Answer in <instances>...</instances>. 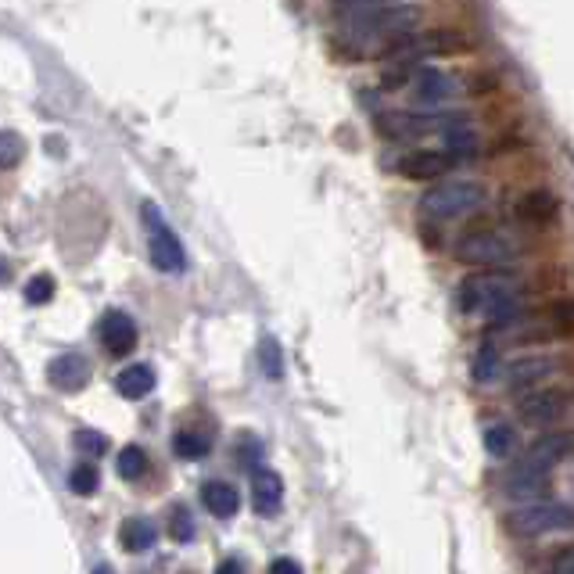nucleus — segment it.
<instances>
[{"mask_svg":"<svg viewBox=\"0 0 574 574\" xmlns=\"http://www.w3.org/2000/svg\"><path fill=\"white\" fill-rule=\"evenodd\" d=\"M456 305H460V313L467 316L481 313L485 320L496 323V327H506V323L517 320L514 287H510V277H506L503 270H485L460 280V287H456Z\"/></svg>","mask_w":574,"mask_h":574,"instance_id":"obj_1","label":"nucleus"},{"mask_svg":"<svg viewBox=\"0 0 574 574\" xmlns=\"http://www.w3.org/2000/svg\"><path fill=\"white\" fill-rule=\"evenodd\" d=\"M345 18V33L352 40H381V36H406L420 18L413 4H348L338 11Z\"/></svg>","mask_w":574,"mask_h":574,"instance_id":"obj_2","label":"nucleus"},{"mask_svg":"<svg viewBox=\"0 0 574 574\" xmlns=\"http://www.w3.org/2000/svg\"><path fill=\"white\" fill-rule=\"evenodd\" d=\"M488 201V191L481 180H442L420 198V212L431 219H460L478 212Z\"/></svg>","mask_w":574,"mask_h":574,"instance_id":"obj_3","label":"nucleus"},{"mask_svg":"<svg viewBox=\"0 0 574 574\" xmlns=\"http://www.w3.org/2000/svg\"><path fill=\"white\" fill-rule=\"evenodd\" d=\"M456 259L470 262V266L503 270L517 259V241L503 230H470L456 241Z\"/></svg>","mask_w":574,"mask_h":574,"instance_id":"obj_4","label":"nucleus"},{"mask_svg":"<svg viewBox=\"0 0 574 574\" xmlns=\"http://www.w3.org/2000/svg\"><path fill=\"white\" fill-rule=\"evenodd\" d=\"M517 535H557V531H574V506L560 503V499H546V503H528L514 514Z\"/></svg>","mask_w":574,"mask_h":574,"instance_id":"obj_5","label":"nucleus"},{"mask_svg":"<svg viewBox=\"0 0 574 574\" xmlns=\"http://www.w3.org/2000/svg\"><path fill=\"white\" fill-rule=\"evenodd\" d=\"M144 219H148V252H151V262H155L162 273H183L187 270V252H183L180 237L158 219L155 205H144Z\"/></svg>","mask_w":574,"mask_h":574,"instance_id":"obj_6","label":"nucleus"},{"mask_svg":"<svg viewBox=\"0 0 574 574\" xmlns=\"http://www.w3.org/2000/svg\"><path fill=\"white\" fill-rule=\"evenodd\" d=\"M567 409H571V395L560 392V388H539V392L521 395V402H517L521 420L524 424H535V427L557 424V420L567 417Z\"/></svg>","mask_w":574,"mask_h":574,"instance_id":"obj_7","label":"nucleus"},{"mask_svg":"<svg viewBox=\"0 0 574 574\" xmlns=\"http://www.w3.org/2000/svg\"><path fill=\"white\" fill-rule=\"evenodd\" d=\"M453 166H456V158L449 155L445 148L406 151V155L395 162V169H399L406 180H438V176H445Z\"/></svg>","mask_w":574,"mask_h":574,"instance_id":"obj_8","label":"nucleus"},{"mask_svg":"<svg viewBox=\"0 0 574 574\" xmlns=\"http://www.w3.org/2000/svg\"><path fill=\"white\" fill-rule=\"evenodd\" d=\"M571 453H574V435H567V431H546L542 438L531 442V449L524 453V463L542 470V474H549V470L560 467Z\"/></svg>","mask_w":574,"mask_h":574,"instance_id":"obj_9","label":"nucleus"},{"mask_svg":"<svg viewBox=\"0 0 574 574\" xmlns=\"http://www.w3.org/2000/svg\"><path fill=\"white\" fill-rule=\"evenodd\" d=\"M557 374V359L553 356H528V359H517L510 370H506V381H510V388L514 392H539V388H546L549 377Z\"/></svg>","mask_w":574,"mask_h":574,"instance_id":"obj_10","label":"nucleus"},{"mask_svg":"<svg viewBox=\"0 0 574 574\" xmlns=\"http://www.w3.org/2000/svg\"><path fill=\"white\" fill-rule=\"evenodd\" d=\"M456 76H449L445 69H435V65H424V69L413 72V97L420 105H442L456 94Z\"/></svg>","mask_w":574,"mask_h":574,"instance_id":"obj_11","label":"nucleus"},{"mask_svg":"<svg viewBox=\"0 0 574 574\" xmlns=\"http://www.w3.org/2000/svg\"><path fill=\"white\" fill-rule=\"evenodd\" d=\"M101 341H105V348L112 356H126L137 345V323H133V316L122 313V309L105 313V320H101Z\"/></svg>","mask_w":574,"mask_h":574,"instance_id":"obj_12","label":"nucleus"},{"mask_svg":"<svg viewBox=\"0 0 574 574\" xmlns=\"http://www.w3.org/2000/svg\"><path fill=\"white\" fill-rule=\"evenodd\" d=\"M47 377H51V384L61 388V392H79V388H87L90 381V363L79 356V352H65V356H58L47 366Z\"/></svg>","mask_w":574,"mask_h":574,"instance_id":"obj_13","label":"nucleus"},{"mask_svg":"<svg viewBox=\"0 0 574 574\" xmlns=\"http://www.w3.org/2000/svg\"><path fill=\"white\" fill-rule=\"evenodd\" d=\"M284 503V481H280L277 470L259 467L252 474V506L262 517H273Z\"/></svg>","mask_w":574,"mask_h":574,"instance_id":"obj_14","label":"nucleus"},{"mask_svg":"<svg viewBox=\"0 0 574 574\" xmlns=\"http://www.w3.org/2000/svg\"><path fill=\"white\" fill-rule=\"evenodd\" d=\"M546 478L549 474H542V470L528 467V463H514L510 467V474L503 478V492L510 499H539L542 492H546Z\"/></svg>","mask_w":574,"mask_h":574,"instance_id":"obj_15","label":"nucleus"},{"mask_svg":"<svg viewBox=\"0 0 574 574\" xmlns=\"http://www.w3.org/2000/svg\"><path fill=\"white\" fill-rule=\"evenodd\" d=\"M201 503H205V510L212 517L227 521V517H234L241 510V492L230 481H205L201 485Z\"/></svg>","mask_w":574,"mask_h":574,"instance_id":"obj_16","label":"nucleus"},{"mask_svg":"<svg viewBox=\"0 0 574 574\" xmlns=\"http://www.w3.org/2000/svg\"><path fill=\"white\" fill-rule=\"evenodd\" d=\"M155 384H158L155 366L133 363V366H126L119 377H115V392H119L122 399H144V395L155 392Z\"/></svg>","mask_w":574,"mask_h":574,"instance_id":"obj_17","label":"nucleus"},{"mask_svg":"<svg viewBox=\"0 0 574 574\" xmlns=\"http://www.w3.org/2000/svg\"><path fill=\"white\" fill-rule=\"evenodd\" d=\"M557 216V198L549 191H531L521 198L517 205V219L528 223V227H549V219Z\"/></svg>","mask_w":574,"mask_h":574,"instance_id":"obj_18","label":"nucleus"},{"mask_svg":"<svg viewBox=\"0 0 574 574\" xmlns=\"http://www.w3.org/2000/svg\"><path fill=\"white\" fill-rule=\"evenodd\" d=\"M155 539H158V528L148 517H126L119 528L122 549H130V553H144V549L155 546Z\"/></svg>","mask_w":574,"mask_h":574,"instance_id":"obj_19","label":"nucleus"},{"mask_svg":"<svg viewBox=\"0 0 574 574\" xmlns=\"http://www.w3.org/2000/svg\"><path fill=\"white\" fill-rule=\"evenodd\" d=\"M173 453L180 460H205L212 453V435L209 431H198V427H183L173 438Z\"/></svg>","mask_w":574,"mask_h":574,"instance_id":"obj_20","label":"nucleus"},{"mask_svg":"<svg viewBox=\"0 0 574 574\" xmlns=\"http://www.w3.org/2000/svg\"><path fill=\"white\" fill-rule=\"evenodd\" d=\"M470 374L478 384H496L503 374V359H499L496 341H481V348L474 352V363H470Z\"/></svg>","mask_w":574,"mask_h":574,"instance_id":"obj_21","label":"nucleus"},{"mask_svg":"<svg viewBox=\"0 0 574 574\" xmlns=\"http://www.w3.org/2000/svg\"><path fill=\"white\" fill-rule=\"evenodd\" d=\"M514 445H517L514 424H506V420H492V424L485 427V453L492 456V460H506V456L514 453Z\"/></svg>","mask_w":574,"mask_h":574,"instance_id":"obj_22","label":"nucleus"},{"mask_svg":"<svg viewBox=\"0 0 574 574\" xmlns=\"http://www.w3.org/2000/svg\"><path fill=\"white\" fill-rule=\"evenodd\" d=\"M115 470H119L122 481L144 478V470H148V453H144L140 445H126L119 453V460H115Z\"/></svg>","mask_w":574,"mask_h":574,"instance_id":"obj_23","label":"nucleus"},{"mask_svg":"<svg viewBox=\"0 0 574 574\" xmlns=\"http://www.w3.org/2000/svg\"><path fill=\"white\" fill-rule=\"evenodd\" d=\"M69 488L76 492V496H94L97 488H101V470H97L90 460L76 463L72 474H69Z\"/></svg>","mask_w":574,"mask_h":574,"instance_id":"obj_24","label":"nucleus"},{"mask_svg":"<svg viewBox=\"0 0 574 574\" xmlns=\"http://www.w3.org/2000/svg\"><path fill=\"white\" fill-rule=\"evenodd\" d=\"M259 363H262V374L270 377V381H280V377H284V356H280L277 338H262Z\"/></svg>","mask_w":574,"mask_h":574,"instance_id":"obj_25","label":"nucleus"},{"mask_svg":"<svg viewBox=\"0 0 574 574\" xmlns=\"http://www.w3.org/2000/svg\"><path fill=\"white\" fill-rule=\"evenodd\" d=\"M22 155H26L22 137L11 130H0V169H15L22 162Z\"/></svg>","mask_w":574,"mask_h":574,"instance_id":"obj_26","label":"nucleus"},{"mask_svg":"<svg viewBox=\"0 0 574 574\" xmlns=\"http://www.w3.org/2000/svg\"><path fill=\"white\" fill-rule=\"evenodd\" d=\"M549 320H553V331L574 338V298H557L553 309H549Z\"/></svg>","mask_w":574,"mask_h":574,"instance_id":"obj_27","label":"nucleus"},{"mask_svg":"<svg viewBox=\"0 0 574 574\" xmlns=\"http://www.w3.org/2000/svg\"><path fill=\"white\" fill-rule=\"evenodd\" d=\"M22 295H26L29 305H47L54 298V277L36 273V277H29V284L22 287Z\"/></svg>","mask_w":574,"mask_h":574,"instance_id":"obj_28","label":"nucleus"},{"mask_svg":"<svg viewBox=\"0 0 574 574\" xmlns=\"http://www.w3.org/2000/svg\"><path fill=\"white\" fill-rule=\"evenodd\" d=\"M169 535L176 542H191L194 539V517L187 506H173V517H169Z\"/></svg>","mask_w":574,"mask_h":574,"instance_id":"obj_29","label":"nucleus"},{"mask_svg":"<svg viewBox=\"0 0 574 574\" xmlns=\"http://www.w3.org/2000/svg\"><path fill=\"white\" fill-rule=\"evenodd\" d=\"M76 445H79V453H87V460H94V456H101L108 449L105 435H97V431H90V427L76 431Z\"/></svg>","mask_w":574,"mask_h":574,"instance_id":"obj_30","label":"nucleus"},{"mask_svg":"<svg viewBox=\"0 0 574 574\" xmlns=\"http://www.w3.org/2000/svg\"><path fill=\"white\" fill-rule=\"evenodd\" d=\"M546 574H574V546L571 549H560L557 557H553V564H549Z\"/></svg>","mask_w":574,"mask_h":574,"instance_id":"obj_31","label":"nucleus"},{"mask_svg":"<svg viewBox=\"0 0 574 574\" xmlns=\"http://www.w3.org/2000/svg\"><path fill=\"white\" fill-rule=\"evenodd\" d=\"M270 574H302V564L295 557H277L270 564Z\"/></svg>","mask_w":574,"mask_h":574,"instance_id":"obj_32","label":"nucleus"},{"mask_svg":"<svg viewBox=\"0 0 574 574\" xmlns=\"http://www.w3.org/2000/svg\"><path fill=\"white\" fill-rule=\"evenodd\" d=\"M216 574H244V564L237 557H227L223 564H219V571Z\"/></svg>","mask_w":574,"mask_h":574,"instance_id":"obj_33","label":"nucleus"},{"mask_svg":"<svg viewBox=\"0 0 574 574\" xmlns=\"http://www.w3.org/2000/svg\"><path fill=\"white\" fill-rule=\"evenodd\" d=\"M0 280H11V266L4 259H0Z\"/></svg>","mask_w":574,"mask_h":574,"instance_id":"obj_34","label":"nucleus"},{"mask_svg":"<svg viewBox=\"0 0 574 574\" xmlns=\"http://www.w3.org/2000/svg\"><path fill=\"white\" fill-rule=\"evenodd\" d=\"M94 574H112V567H105V564H101V567H94Z\"/></svg>","mask_w":574,"mask_h":574,"instance_id":"obj_35","label":"nucleus"}]
</instances>
